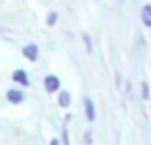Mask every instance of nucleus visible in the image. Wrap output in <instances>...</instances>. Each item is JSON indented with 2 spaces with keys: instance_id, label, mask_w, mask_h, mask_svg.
Masks as SVG:
<instances>
[{
  "instance_id": "obj_1",
  "label": "nucleus",
  "mask_w": 151,
  "mask_h": 145,
  "mask_svg": "<svg viewBox=\"0 0 151 145\" xmlns=\"http://www.w3.org/2000/svg\"><path fill=\"white\" fill-rule=\"evenodd\" d=\"M44 87H46L48 93H56V91H60L62 83H60V79L56 75H46L44 77Z\"/></svg>"
},
{
  "instance_id": "obj_2",
  "label": "nucleus",
  "mask_w": 151,
  "mask_h": 145,
  "mask_svg": "<svg viewBox=\"0 0 151 145\" xmlns=\"http://www.w3.org/2000/svg\"><path fill=\"white\" fill-rule=\"evenodd\" d=\"M13 81L15 83H19L21 87H29L31 85V81H29V75H27V71H23V69H17V71H13Z\"/></svg>"
},
{
  "instance_id": "obj_3",
  "label": "nucleus",
  "mask_w": 151,
  "mask_h": 145,
  "mask_svg": "<svg viewBox=\"0 0 151 145\" xmlns=\"http://www.w3.org/2000/svg\"><path fill=\"white\" fill-rule=\"evenodd\" d=\"M6 100H9L11 104H23V102H25V93H23L21 89L13 87V89L6 91Z\"/></svg>"
},
{
  "instance_id": "obj_4",
  "label": "nucleus",
  "mask_w": 151,
  "mask_h": 145,
  "mask_svg": "<svg viewBox=\"0 0 151 145\" xmlns=\"http://www.w3.org/2000/svg\"><path fill=\"white\" fill-rule=\"evenodd\" d=\"M23 56H25L27 60H31V62H35V60L40 58V48H37L35 44H27V46L23 48Z\"/></svg>"
},
{
  "instance_id": "obj_5",
  "label": "nucleus",
  "mask_w": 151,
  "mask_h": 145,
  "mask_svg": "<svg viewBox=\"0 0 151 145\" xmlns=\"http://www.w3.org/2000/svg\"><path fill=\"white\" fill-rule=\"evenodd\" d=\"M85 118H87V122L95 120V104L91 97H85Z\"/></svg>"
},
{
  "instance_id": "obj_6",
  "label": "nucleus",
  "mask_w": 151,
  "mask_h": 145,
  "mask_svg": "<svg viewBox=\"0 0 151 145\" xmlns=\"http://www.w3.org/2000/svg\"><path fill=\"white\" fill-rule=\"evenodd\" d=\"M141 21L145 27H151V4H145L141 9Z\"/></svg>"
},
{
  "instance_id": "obj_7",
  "label": "nucleus",
  "mask_w": 151,
  "mask_h": 145,
  "mask_svg": "<svg viewBox=\"0 0 151 145\" xmlns=\"http://www.w3.org/2000/svg\"><path fill=\"white\" fill-rule=\"evenodd\" d=\"M58 106L60 108H68L70 106V93L68 91H64V89L58 91Z\"/></svg>"
},
{
  "instance_id": "obj_8",
  "label": "nucleus",
  "mask_w": 151,
  "mask_h": 145,
  "mask_svg": "<svg viewBox=\"0 0 151 145\" xmlns=\"http://www.w3.org/2000/svg\"><path fill=\"white\" fill-rule=\"evenodd\" d=\"M56 23H58V13H54V11H52V13H48V19H46V25H48V27H54Z\"/></svg>"
},
{
  "instance_id": "obj_9",
  "label": "nucleus",
  "mask_w": 151,
  "mask_h": 145,
  "mask_svg": "<svg viewBox=\"0 0 151 145\" xmlns=\"http://www.w3.org/2000/svg\"><path fill=\"white\" fill-rule=\"evenodd\" d=\"M141 97L143 100H149V85H147V81L141 83Z\"/></svg>"
},
{
  "instance_id": "obj_10",
  "label": "nucleus",
  "mask_w": 151,
  "mask_h": 145,
  "mask_svg": "<svg viewBox=\"0 0 151 145\" xmlns=\"http://www.w3.org/2000/svg\"><path fill=\"white\" fill-rule=\"evenodd\" d=\"M62 145H70V141H68V131H66V128L62 131Z\"/></svg>"
},
{
  "instance_id": "obj_11",
  "label": "nucleus",
  "mask_w": 151,
  "mask_h": 145,
  "mask_svg": "<svg viewBox=\"0 0 151 145\" xmlns=\"http://www.w3.org/2000/svg\"><path fill=\"white\" fill-rule=\"evenodd\" d=\"M83 40H85V48H87V52H91V40H89V35L85 33V35H83Z\"/></svg>"
},
{
  "instance_id": "obj_12",
  "label": "nucleus",
  "mask_w": 151,
  "mask_h": 145,
  "mask_svg": "<svg viewBox=\"0 0 151 145\" xmlns=\"http://www.w3.org/2000/svg\"><path fill=\"white\" fill-rule=\"evenodd\" d=\"M83 139H85V143H87V145H91V143H93V141H91V131H87V133L83 135Z\"/></svg>"
},
{
  "instance_id": "obj_13",
  "label": "nucleus",
  "mask_w": 151,
  "mask_h": 145,
  "mask_svg": "<svg viewBox=\"0 0 151 145\" xmlns=\"http://www.w3.org/2000/svg\"><path fill=\"white\" fill-rule=\"evenodd\" d=\"M50 145H60V139H50Z\"/></svg>"
}]
</instances>
